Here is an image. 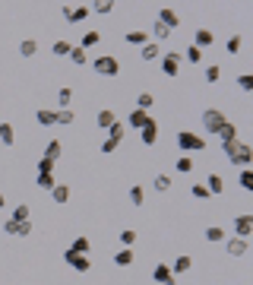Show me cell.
I'll list each match as a JSON object with an SVG mask.
<instances>
[{"label":"cell","instance_id":"3","mask_svg":"<svg viewBox=\"0 0 253 285\" xmlns=\"http://www.w3.org/2000/svg\"><path fill=\"white\" fill-rule=\"evenodd\" d=\"M92 70L98 73V76H117L120 73V64H117V57H95L92 60Z\"/></svg>","mask_w":253,"mask_h":285},{"label":"cell","instance_id":"11","mask_svg":"<svg viewBox=\"0 0 253 285\" xmlns=\"http://www.w3.org/2000/svg\"><path fill=\"white\" fill-rule=\"evenodd\" d=\"M159 22H162V25H168V29L174 32V29H177V25H180V16L174 13L171 6H165V10H159Z\"/></svg>","mask_w":253,"mask_h":285},{"label":"cell","instance_id":"12","mask_svg":"<svg viewBox=\"0 0 253 285\" xmlns=\"http://www.w3.org/2000/svg\"><path fill=\"white\" fill-rule=\"evenodd\" d=\"M250 250V241H244V238H228V254L231 257H244Z\"/></svg>","mask_w":253,"mask_h":285},{"label":"cell","instance_id":"9","mask_svg":"<svg viewBox=\"0 0 253 285\" xmlns=\"http://www.w3.org/2000/svg\"><path fill=\"white\" fill-rule=\"evenodd\" d=\"M152 279H155V282H162V285H174V282H177V276L171 273V266L159 263V266H155V270H152Z\"/></svg>","mask_w":253,"mask_h":285},{"label":"cell","instance_id":"2","mask_svg":"<svg viewBox=\"0 0 253 285\" xmlns=\"http://www.w3.org/2000/svg\"><path fill=\"white\" fill-rule=\"evenodd\" d=\"M225 120H228V117H225L219 108H206V111H203V130H209V133H219L222 127H225Z\"/></svg>","mask_w":253,"mask_h":285},{"label":"cell","instance_id":"43","mask_svg":"<svg viewBox=\"0 0 253 285\" xmlns=\"http://www.w3.org/2000/svg\"><path fill=\"white\" fill-rule=\"evenodd\" d=\"M180 57H187L190 60V64H199V60H203V51H199V48H193V45H190L187 51H184V54H180Z\"/></svg>","mask_w":253,"mask_h":285},{"label":"cell","instance_id":"48","mask_svg":"<svg viewBox=\"0 0 253 285\" xmlns=\"http://www.w3.org/2000/svg\"><path fill=\"white\" fill-rule=\"evenodd\" d=\"M238 86H241L244 92H253V76H250V73H244V76H238Z\"/></svg>","mask_w":253,"mask_h":285},{"label":"cell","instance_id":"51","mask_svg":"<svg viewBox=\"0 0 253 285\" xmlns=\"http://www.w3.org/2000/svg\"><path fill=\"white\" fill-rule=\"evenodd\" d=\"M193 196H196V200H209L212 193L206 190V184H193Z\"/></svg>","mask_w":253,"mask_h":285},{"label":"cell","instance_id":"5","mask_svg":"<svg viewBox=\"0 0 253 285\" xmlns=\"http://www.w3.org/2000/svg\"><path fill=\"white\" fill-rule=\"evenodd\" d=\"M64 260H67L70 266H73L76 273H89V270H92V260H89L85 254H73V250H67V254H64Z\"/></svg>","mask_w":253,"mask_h":285},{"label":"cell","instance_id":"40","mask_svg":"<svg viewBox=\"0 0 253 285\" xmlns=\"http://www.w3.org/2000/svg\"><path fill=\"white\" fill-rule=\"evenodd\" d=\"M241 187L253 190V168H241Z\"/></svg>","mask_w":253,"mask_h":285},{"label":"cell","instance_id":"25","mask_svg":"<svg viewBox=\"0 0 253 285\" xmlns=\"http://www.w3.org/2000/svg\"><path fill=\"white\" fill-rule=\"evenodd\" d=\"M70 51H73L70 41H54V45H51V54L54 57H70Z\"/></svg>","mask_w":253,"mask_h":285},{"label":"cell","instance_id":"18","mask_svg":"<svg viewBox=\"0 0 253 285\" xmlns=\"http://www.w3.org/2000/svg\"><path fill=\"white\" fill-rule=\"evenodd\" d=\"M35 120H38L41 127H54L57 124V114H54V108H41L38 114H35Z\"/></svg>","mask_w":253,"mask_h":285},{"label":"cell","instance_id":"47","mask_svg":"<svg viewBox=\"0 0 253 285\" xmlns=\"http://www.w3.org/2000/svg\"><path fill=\"white\" fill-rule=\"evenodd\" d=\"M152 32H155V38H159V41H165V38L171 35V29H168V25H162V22H155V25H152Z\"/></svg>","mask_w":253,"mask_h":285},{"label":"cell","instance_id":"24","mask_svg":"<svg viewBox=\"0 0 253 285\" xmlns=\"http://www.w3.org/2000/svg\"><path fill=\"white\" fill-rule=\"evenodd\" d=\"M146 41H149V35H146L143 29H133V32H127V45H139V48H143Z\"/></svg>","mask_w":253,"mask_h":285},{"label":"cell","instance_id":"20","mask_svg":"<svg viewBox=\"0 0 253 285\" xmlns=\"http://www.w3.org/2000/svg\"><path fill=\"white\" fill-rule=\"evenodd\" d=\"M190 266H193V260H190L187 254H180L177 260H174V266H171V273H174V276H180V273H190Z\"/></svg>","mask_w":253,"mask_h":285},{"label":"cell","instance_id":"14","mask_svg":"<svg viewBox=\"0 0 253 285\" xmlns=\"http://www.w3.org/2000/svg\"><path fill=\"white\" fill-rule=\"evenodd\" d=\"M85 16H89V6H76V10L73 6H64V19L67 22H83Z\"/></svg>","mask_w":253,"mask_h":285},{"label":"cell","instance_id":"52","mask_svg":"<svg viewBox=\"0 0 253 285\" xmlns=\"http://www.w3.org/2000/svg\"><path fill=\"white\" fill-rule=\"evenodd\" d=\"M117 146H120V143H114V140H104V143H101V152H104V155H108V152H114V149H117Z\"/></svg>","mask_w":253,"mask_h":285},{"label":"cell","instance_id":"31","mask_svg":"<svg viewBox=\"0 0 253 285\" xmlns=\"http://www.w3.org/2000/svg\"><path fill=\"white\" fill-rule=\"evenodd\" d=\"M111 10H114V3H111V0H98V3H92V10H89V13H98V16H108Z\"/></svg>","mask_w":253,"mask_h":285},{"label":"cell","instance_id":"13","mask_svg":"<svg viewBox=\"0 0 253 285\" xmlns=\"http://www.w3.org/2000/svg\"><path fill=\"white\" fill-rule=\"evenodd\" d=\"M139 140H143L146 146H152L155 140H159V124H155V120H149V124L139 130Z\"/></svg>","mask_w":253,"mask_h":285},{"label":"cell","instance_id":"28","mask_svg":"<svg viewBox=\"0 0 253 285\" xmlns=\"http://www.w3.org/2000/svg\"><path fill=\"white\" fill-rule=\"evenodd\" d=\"M152 105H155V95H152V92H139V98H136V108H139V111H149Z\"/></svg>","mask_w":253,"mask_h":285},{"label":"cell","instance_id":"1","mask_svg":"<svg viewBox=\"0 0 253 285\" xmlns=\"http://www.w3.org/2000/svg\"><path fill=\"white\" fill-rule=\"evenodd\" d=\"M177 149L180 152H206V140L196 136V133H190V130H180L177 133Z\"/></svg>","mask_w":253,"mask_h":285},{"label":"cell","instance_id":"39","mask_svg":"<svg viewBox=\"0 0 253 285\" xmlns=\"http://www.w3.org/2000/svg\"><path fill=\"white\" fill-rule=\"evenodd\" d=\"M177 171H180V175H190V171H193V159H190V155H180V159H177Z\"/></svg>","mask_w":253,"mask_h":285},{"label":"cell","instance_id":"15","mask_svg":"<svg viewBox=\"0 0 253 285\" xmlns=\"http://www.w3.org/2000/svg\"><path fill=\"white\" fill-rule=\"evenodd\" d=\"M219 140H222V146H228V143H238V127H234L231 120H225V127L219 130Z\"/></svg>","mask_w":253,"mask_h":285},{"label":"cell","instance_id":"10","mask_svg":"<svg viewBox=\"0 0 253 285\" xmlns=\"http://www.w3.org/2000/svg\"><path fill=\"white\" fill-rule=\"evenodd\" d=\"M149 120H152L149 111H139V108H133V111H130V117H127V124H130V127H136V130H143V127L149 124Z\"/></svg>","mask_w":253,"mask_h":285},{"label":"cell","instance_id":"30","mask_svg":"<svg viewBox=\"0 0 253 285\" xmlns=\"http://www.w3.org/2000/svg\"><path fill=\"white\" fill-rule=\"evenodd\" d=\"M70 60H73L76 67H85V64H89V54H85L83 48H73V51H70Z\"/></svg>","mask_w":253,"mask_h":285},{"label":"cell","instance_id":"19","mask_svg":"<svg viewBox=\"0 0 253 285\" xmlns=\"http://www.w3.org/2000/svg\"><path fill=\"white\" fill-rule=\"evenodd\" d=\"M127 136V124H120V120H114V124L108 127V140H114V143H120Z\"/></svg>","mask_w":253,"mask_h":285},{"label":"cell","instance_id":"42","mask_svg":"<svg viewBox=\"0 0 253 285\" xmlns=\"http://www.w3.org/2000/svg\"><path fill=\"white\" fill-rule=\"evenodd\" d=\"M10 219H13V222H29V206H25V203H22V206H16Z\"/></svg>","mask_w":253,"mask_h":285},{"label":"cell","instance_id":"4","mask_svg":"<svg viewBox=\"0 0 253 285\" xmlns=\"http://www.w3.org/2000/svg\"><path fill=\"white\" fill-rule=\"evenodd\" d=\"M228 162H234L238 168H250V162H253V149H250L247 143H238V149H234V155H231Z\"/></svg>","mask_w":253,"mask_h":285},{"label":"cell","instance_id":"53","mask_svg":"<svg viewBox=\"0 0 253 285\" xmlns=\"http://www.w3.org/2000/svg\"><path fill=\"white\" fill-rule=\"evenodd\" d=\"M3 206H6V196H3V193H0V209H3Z\"/></svg>","mask_w":253,"mask_h":285},{"label":"cell","instance_id":"46","mask_svg":"<svg viewBox=\"0 0 253 285\" xmlns=\"http://www.w3.org/2000/svg\"><path fill=\"white\" fill-rule=\"evenodd\" d=\"M38 175H54V162L41 155V162H38Z\"/></svg>","mask_w":253,"mask_h":285},{"label":"cell","instance_id":"17","mask_svg":"<svg viewBox=\"0 0 253 285\" xmlns=\"http://www.w3.org/2000/svg\"><path fill=\"white\" fill-rule=\"evenodd\" d=\"M139 57L143 60H159L162 57V48H159V41H146L143 51H139Z\"/></svg>","mask_w":253,"mask_h":285},{"label":"cell","instance_id":"49","mask_svg":"<svg viewBox=\"0 0 253 285\" xmlns=\"http://www.w3.org/2000/svg\"><path fill=\"white\" fill-rule=\"evenodd\" d=\"M54 184H57L54 175H38V187H41V190H51Z\"/></svg>","mask_w":253,"mask_h":285},{"label":"cell","instance_id":"37","mask_svg":"<svg viewBox=\"0 0 253 285\" xmlns=\"http://www.w3.org/2000/svg\"><path fill=\"white\" fill-rule=\"evenodd\" d=\"M206 241H209V244H219V241H225V228H206Z\"/></svg>","mask_w":253,"mask_h":285},{"label":"cell","instance_id":"44","mask_svg":"<svg viewBox=\"0 0 253 285\" xmlns=\"http://www.w3.org/2000/svg\"><path fill=\"white\" fill-rule=\"evenodd\" d=\"M133 241H136V231H133V228H124V231H120V244H124V247H133Z\"/></svg>","mask_w":253,"mask_h":285},{"label":"cell","instance_id":"32","mask_svg":"<svg viewBox=\"0 0 253 285\" xmlns=\"http://www.w3.org/2000/svg\"><path fill=\"white\" fill-rule=\"evenodd\" d=\"M130 203H133V206H143V203H146V190L139 187V184L130 187Z\"/></svg>","mask_w":253,"mask_h":285},{"label":"cell","instance_id":"7","mask_svg":"<svg viewBox=\"0 0 253 285\" xmlns=\"http://www.w3.org/2000/svg\"><path fill=\"white\" fill-rule=\"evenodd\" d=\"M3 231H6V235H16V238H29L32 235V222H13V219H6L3 222Z\"/></svg>","mask_w":253,"mask_h":285},{"label":"cell","instance_id":"35","mask_svg":"<svg viewBox=\"0 0 253 285\" xmlns=\"http://www.w3.org/2000/svg\"><path fill=\"white\" fill-rule=\"evenodd\" d=\"M114 120H117V117H114V111H98V127H101V130H108V127L114 124Z\"/></svg>","mask_w":253,"mask_h":285},{"label":"cell","instance_id":"22","mask_svg":"<svg viewBox=\"0 0 253 285\" xmlns=\"http://www.w3.org/2000/svg\"><path fill=\"white\" fill-rule=\"evenodd\" d=\"M0 143H3V146H13V143H16L13 124H0Z\"/></svg>","mask_w":253,"mask_h":285},{"label":"cell","instance_id":"26","mask_svg":"<svg viewBox=\"0 0 253 285\" xmlns=\"http://www.w3.org/2000/svg\"><path fill=\"white\" fill-rule=\"evenodd\" d=\"M98 41H101V32H95V29H89V32H85V35H83V51L85 48H95V45H98Z\"/></svg>","mask_w":253,"mask_h":285},{"label":"cell","instance_id":"27","mask_svg":"<svg viewBox=\"0 0 253 285\" xmlns=\"http://www.w3.org/2000/svg\"><path fill=\"white\" fill-rule=\"evenodd\" d=\"M60 149H64V146H60V140H51V143L45 146V159L57 162V159H60Z\"/></svg>","mask_w":253,"mask_h":285},{"label":"cell","instance_id":"8","mask_svg":"<svg viewBox=\"0 0 253 285\" xmlns=\"http://www.w3.org/2000/svg\"><path fill=\"white\" fill-rule=\"evenodd\" d=\"M180 51H168V54L162 57V70H165V76H177V67H180Z\"/></svg>","mask_w":253,"mask_h":285},{"label":"cell","instance_id":"16","mask_svg":"<svg viewBox=\"0 0 253 285\" xmlns=\"http://www.w3.org/2000/svg\"><path fill=\"white\" fill-rule=\"evenodd\" d=\"M212 41H215V35H212L209 29H196V35H193V48H199V51H203V48H209V45H212Z\"/></svg>","mask_w":253,"mask_h":285},{"label":"cell","instance_id":"34","mask_svg":"<svg viewBox=\"0 0 253 285\" xmlns=\"http://www.w3.org/2000/svg\"><path fill=\"white\" fill-rule=\"evenodd\" d=\"M152 184H155V190H159V193H168V190H171V178H168V175H155Z\"/></svg>","mask_w":253,"mask_h":285},{"label":"cell","instance_id":"6","mask_svg":"<svg viewBox=\"0 0 253 285\" xmlns=\"http://www.w3.org/2000/svg\"><path fill=\"white\" fill-rule=\"evenodd\" d=\"M250 235H253V215H238L234 219V238L250 241Z\"/></svg>","mask_w":253,"mask_h":285},{"label":"cell","instance_id":"45","mask_svg":"<svg viewBox=\"0 0 253 285\" xmlns=\"http://www.w3.org/2000/svg\"><path fill=\"white\" fill-rule=\"evenodd\" d=\"M70 101H73V92H70V89H60V92H57V105H60V108H70Z\"/></svg>","mask_w":253,"mask_h":285},{"label":"cell","instance_id":"36","mask_svg":"<svg viewBox=\"0 0 253 285\" xmlns=\"http://www.w3.org/2000/svg\"><path fill=\"white\" fill-rule=\"evenodd\" d=\"M89 247H92L89 238H76L73 244H70V250H73V254H89Z\"/></svg>","mask_w":253,"mask_h":285},{"label":"cell","instance_id":"50","mask_svg":"<svg viewBox=\"0 0 253 285\" xmlns=\"http://www.w3.org/2000/svg\"><path fill=\"white\" fill-rule=\"evenodd\" d=\"M241 45H244V38H241V35H231V38H228V54H238Z\"/></svg>","mask_w":253,"mask_h":285},{"label":"cell","instance_id":"29","mask_svg":"<svg viewBox=\"0 0 253 285\" xmlns=\"http://www.w3.org/2000/svg\"><path fill=\"white\" fill-rule=\"evenodd\" d=\"M19 54H22V57H32V54H38V41H35V38H25L22 45H19Z\"/></svg>","mask_w":253,"mask_h":285},{"label":"cell","instance_id":"21","mask_svg":"<svg viewBox=\"0 0 253 285\" xmlns=\"http://www.w3.org/2000/svg\"><path fill=\"white\" fill-rule=\"evenodd\" d=\"M206 190H209V193H222V190H225L222 175H209V178H206Z\"/></svg>","mask_w":253,"mask_h":285},{"label":"cell","instance_id":"33","mask_svg":"<svg viewBox=\"0 0 253 285\" xmlns=\"http://www.w3.org/2000/svg\"><path fill=\"white\" fill-rule=\"evenodd\" d=\"M54 114H57V124H64V127H70V124L76 120V114H73L70 108H60V111H54Z\"/></svg>","mask_w":253,"mask_h":285},{"label":"cell","instance_id":"23","mask_svg":"<svg viewBox=\"0 0 253 285\" xmlns=\"http://www.w3.org/2000/svg\"><path fill=\"white\" fill-rule=\"evenodd\" d=\"M51 196H54V203H67L70 200V187L67 184H54L51 187Z\"/></svg>","mask_w":253,"mask_h":285},{"label":"cell","instance_id":"41","mask_svg":"<svg viewBox=\"0 0 253 285\" xmlns=\"http://www.w3.org/2000/svg\"><path fill=\"white\" fill-rule=\"evenodd\" d=\"M203 76H206V83H219V80H222V67H215V64H212V67H206V73H203Z\"/></svg>","mask_w":253,"mask_h":285},{"label":"cell","instance_id":"38","mask_svg":"<svg viewBox=\"0 0 253 285\" xmlns=\"http://www.w3.org/2000/svg\"><path fill=\"white\" fill-rule=\"evenodd\" d=\"M114 263H117V266H130V263H133V250L124 247V250H120V254L114 257Z\"/></svg>","mask_w":253,"mask_h":285}]
</instances>
